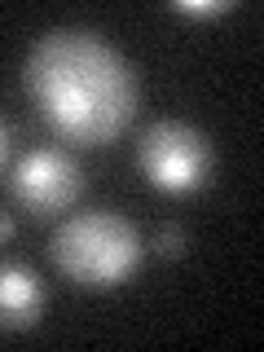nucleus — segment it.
I'll list each match as a JSON object with an SVG mask.
<instances>
[{"label": "nucleus", "instance_id": "nucleus-6", "mask_svg": "<svg viewBox=\"0 0 264 352\" xmlns=\"http://www.w3.org/2000/svg\"><path fill=\"white\" fill-rule=\"evenodd\" d=\"M154 256H163V260H172V256H181L185 251V229L181 225H163L159 234H154Z\"/></svg>", "mask_w": 264, "mask_h": 352}, {"label": "nucleus", "instance_id": "nucleus-1", "mask_svg": "<svg viewBox=\"0 0 264 352\" xmlns=\"http://www.w3.org/2000/svg\"><path fill=\"white\" fill-rule=\"evenodd\" d=\"M31 110L58 141L80 150L110 146L137 115V75L115 44L84 27H53L27 53Z\"/></svg>", "mask_w": 264, "mask_h": 352}, {"label": "nucleus", "instance_id": "nucleus-5", "mask_svg": "<svg viewBox=\"0 0 264 352\" xmlns=\"http://www.w3.org/2000/svg\"><path fill=\"white\" fill-rule=\"evenodd\" d=\"M44 286L27 264H0V330H31L40 322Z\"/></svg>", "mask_w": 264, "mask_h": 352}, {"label": "nucleus", "instance_id": "nucleus-9", "mask_svg": "<svg viewBox=\"0 0 264 352\" xmlns=\"http://www.w3.org/2000/svg\"><path fill=\"white\" fill-rule=\"evenodd\" d=\"M5 154H9V128L0 124V163H5Z\"/></svg>", "mask_w": 264, "mask_h": 352}, {"label": "nucleus", "instance_id": "nucleus-2", "mask_svg": "<svg viewBox=\"0 0 264 352\" xmlns=\"http://www.w3.org/2000/svg\"><path fill=\"white\" fill-rule=\"evenodd\" d=\"M49 251H53V264L71 282L88 286V291H106V286H119L137 269L141 238L119 212H80L66 225H58Z\"/></svg>", "mask_w": 264, "mask_h": 352}, {"label": "nucleus", "instance_id": "nucleus-8", "mask_svg": "<svg viewBox=\"0 0 264 352\" xmlns=\"http://www.w3.org/2000/svg\"><path fill=\"white\" fill-rule=\"evenodd\" d=\"M14 238V220H9V212H0V242Z\"/></svg>", "mask_w": 264, "mask_h": 352}, {"label": "nucleus", "instance_id": "nucleus-4", "mask_svg": "<svg viewBox=\"0 0 264 352\" xmlns=\"http://www.w3.org/2000/svg\"><path fill=\"white\" fill-rule=\"evenodd\" d=\"M9 190L31 216H58L84 194V172L66 150H31L18 159Z\"/></svg>", "mask_w": 264, "mask_h": 352}, {"label": "nucleus", "instance_id": "nucleus-7", "mask_svg": "<svg viewBox=\"0 0 264 352\" xmlns=\"http://www.w3.org/2000/svg\"><path fill=\"white\" fill-rule=\"evenodd\" d=\"M176 14H190V18H216V14H229V0H212V5H207V0H176Z\"/></svg>", "mask_w": 264, "mask_h": 352}, {"label": "nucleus", "instance_id": "nucleus-3", "mask_svg": "<svg viewBox=\"0 0 264 352\" xmlns=\"http://www.w3.org/2000/svg\"><path fill=\"white\" fill-rule=\"evenodd\" d=\"M137 168L163 194H194L212 172V141L194 124L159 119L137 141Z\"/></svg>", "mask_w": 264, "mask_h": 352}]
</instances>
